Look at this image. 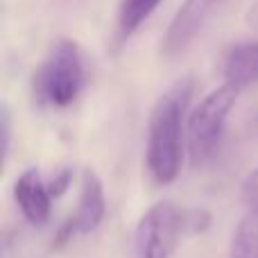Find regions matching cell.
<instances>
[{
	"label": "cell",
	"mask_w": 258,
	"mask_h": 258,
	"mask_svg": "<svg viewBox=\"0 0 258 258\" xmlns=\"http://www.w3.org/2000/svg\"><path fill=\"white\" fill-rule=\"evenodd\" d=\"M195 80L181 77L168 86L163 95L154 102L147 120V170L156 183L165 186L179 177L183 161V125L188 122V104H190Z\"/></svg>",
	"instance_id": "1"
},
{
	"label": "cell",
	"mask_w": 258,
	"mask_h": 258,
	"mask_svg": "<svg viewBox=\"0 0 258 258\" xmlns=\"http://www.w3.org/2000/svg\"><path fill=\"white\" fill-rule=\"evenodd\" d=\"M86 80L89 71L80 43L73 39H59L34 73L32 80L34 100L41 107L66 109L77 102Z\"/></svg>",
	"instance_id": "2"
},
{
	"label": "cell",
	"mask_w": 258,
	"mask_h": 258,
	"mask_svg": "<svg viewBox=\"0 0 258 258\" xmlns=\"http://www.w3.org/2000/svg\"><path fill=\"white\" fill-rule=\"evenodd\" d=\"M238 95H240V91L224 82L222 86H218L209 95H204L195 104V109L188 113L186 143L192 163H202L209 156H213V152L218 150L220 141L224 136L227 118L233 111Z\"/></svg>",
	"instance_id": "3"
},
{
	"label": "cell",
	"mask_w": 258,
	"mask_h": 258,
	"mask_svg": "<svg viewBox=\"0 0 258 258\" xmlns=\"http://www.w3.org/2000/svg\"><path fill=\"white\" fill-rule=\"evenodd\" d=\"M188 209L170 200L152 204L136 227L138 258H172L179 240L188 233Z\"/></svg>",
	"instance_id": "4"
},
{
	"label": "cell",
	"mask_w": 258,
	"mask_h": 258,
	"mask_svg": "<svg viewBox=\"0 0 258 258\" xmlns=\"http://www.w3.org/2000/svg\"><path fill=\"white\" fill-rule=\"evenodd\" d=\"M104 215H107L104 186L93 170H84L82 172V181H80V200H77L75 215H71L59 227L57 236H54V247L66 245L75 236L93 233L102 224Z\"/></svg>",
	"instance_id": "5"
},
{
	"label": "cell",
	"mask_w": 258,
	"mask_h": 258,
	"mask_svg": "<svg viewBox=\"0 0 258 258\" xmlns=\"http://www.w3.org/2000/svg\"><path fill=\"white\" fill-rule=\"evenodd\" d=\"M222 3L224 0H183L161 39V54L165 59L179 57L197 39Z\"/></svg>",
	"instance_id": "6"
},
{
	"label": "cell",
	"mask_w": 258,
	"mask_h": 258,
	"mask_svg": "<svg viewBox=\"0 0 258 258\" xmlns=\"http://www.w3.org/2000/svg\"><path fill=\"white\" fill-rule=\"evenodd\" d=\"M14 200L21 209L23 218L34 227L48 222L50 209H52V195L48 183L43 181L41 172L36 168H27L14 181Z\"/></svg>",
	"instance_id": "7"
},
{
	"label": "cell",
	"mask_w": 258,
	"mask_h": 258,
	"mask_svg": "<svg viewBox=\"0 0 258 258\" xmlns=\"http://www.w3.org/2000/svg\"><path fill=\"white\" fill-rule=\"evenodd\" d=\"M224 82L238 91L258 82V41L238 43L224 57Z\"/></svg>",
	"instance_id": "8"
},
{
	"label": "cell",
	"mask_w": 258,
	"mask_h": 258,
	"mask_svg": "<svg viewBox=\"0 0 258 258\" xmlns=\"http://www.w3.org/2000/svg\"><path fill=\"white\" fill-rule=\"evenodd\" d=\"M163 0H120L116 9V41L125 43L129 36L154 14Z\"/></svg>",
	"instance_id": "9"
},
{
	"label": "cell",
	"mask_w": 258,
	"mask_h": 258,
	"mask_svg": "<svg viewBox=\"0 0 258 258\" xmlns=\"http://www.w3.org/2000/svg\"><path fill=\"white\" fill-rule=\"evenodd\" d=\"M229 258H258V211H247V215L238 222Z\"/></svg>",
	"instance_id": "10"
},
{
	"label": "cell",
	"mask_w": 258,
	"mask_h": 258,
	"mask_svg": "<svg viewBox=\"0 0 258 258\" xmlns=\"http://www.w3.org/2000/svg\"><path fill=\"white\" fill-rule=\"evenodd\" d=\"M240 197L247 211H258V168L251 170L240 186Z\"/></svg>",
	"instance_id": "11"
},
{
	"label": "cell",
	"mask_w": 258,
	"mask_h": 258,
	"mask_svg": "<svg viewBox=\"0 0 258 258\" xmlns=\"http://www.w3.org/2000/svg\"><path fill=\"white\" fill-rule=\"evenodd\" d=\"M71 179H73V170H61V172L57 174V177L52 179V181H48V188H50V195H52V200H59V197L63 195V192L68 190V186H71Z\"/></svg>",
	"instance_id": "12"
},
{
	"label": "cell",
	"mask_w": 258,
	"mask_h": 258,
	"mask_svg": "<svg viewBox=\"0 0 258 258\" xmlns=\"http://www.w3.org/2000/svg\"><path fill=\"white\" fill-rule=\"evenodd\" d=\"M0 129H3V159H7V156H9V145H12V116H9V109L7 107H3Z\"/></svg>",
	"instance_id": "13"
},
{
	"label": "cell",
	"mask_w": 258,
	"mask_h": 258,
	"mask_svg": "<svg viewBox=\"0 0 258 258\" xmlns=\"http://www.w3.org/2000/svg\"><path fill=\"white\" fill-rule=\"evenodd\" d=\"M245 21L247 25L251 27V30L258 32V0H254V3L247 7V14H245Z\"/></svg>",
	"instance_id": "14"
},
{
	"label": "cell",
	"mask_w": 258,
	"mask_h": 258,
	"mask_svg": "<svg viewBox=\"0 0 258 258\" xmlns=\"http://www.w3.org/2000/svg\"><path fill=\"white\" fill-rule=\"evenodd\" d=\"M249 129H251V134H254V136L258 138V113L249 120Z\"/></svg>",
	"instance_id": "15"
}]
</instances>
